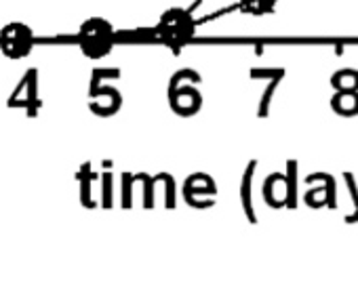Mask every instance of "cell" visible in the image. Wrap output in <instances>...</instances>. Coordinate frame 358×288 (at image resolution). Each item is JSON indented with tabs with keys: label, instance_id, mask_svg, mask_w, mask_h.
<instances>
[{
	"label": "cell",
	"instance_id": "6da1fadb",
	"mask_svg": "<svg viewBox=\"0 0 358 288\" xmlns=\"http://www.w3.org/2000/svg\"><path fill=\"white\" fill-rule=\"evenodd\" d=\"M32 40V34H30V30L26 28V26H22V24H13V26H9L5 32H3V49H5V53L7 55H11V57H22V55H26L28 51H30V43Z\"/></svg>",
	"mask_w": 358,
	"mask_h": 288
}]
</instances>
